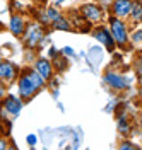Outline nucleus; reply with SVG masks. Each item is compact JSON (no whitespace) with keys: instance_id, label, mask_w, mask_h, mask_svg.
Here are the masks:
<instances>
[{"instance_id":"nucleus-19","label":"nucleus","mask_w":142,"mask_h":150,"mask_svg":"<svg viewBox=\"0 0 142 150\" xmlns=\"http://www.w3.org/2000/svg\"><path fill=\"white\" fill-rule=\"evenodd\" d=\"M64 53L69 55V56H72V55H74V50H72V48H64Z\"/></svg>"},{"instance_id":"nucleus-10","label":"nucleus","mask_w":142,"mask_h":150,"mask_svg":"<svg viewBox=\"0 0 142 150\" xmlns=\"http://www.w3.org/2000/svg\"><path fill=\"white\" fill-rule=\"evenodd\" d=\"M36 72H38L45 80H48L50 77H51V65H50V62L48 60H45V58H39L38 62H36V68H34Z\"/></svg>"},{"instance_id":"nucleus-18","label":"nucleus","mask_w":142,"mask_h":150,"mask_svg":"<svg viewBox=\"0 0 142 150\" xmlns=\"http://www.w3.org/2000/svg\"><path fill=\"white\" fill-rule=\"evenodd\" d=\"M28 143L29 145H34L36 143V137L34 135H28Z\"/></svg>"},{"instance_id":"nucleus-3","label":"nucleus","mask_w":142,"mask_h":150,"mask_svg":"<svg viewBox=\"0 0 142 150\" xmlns=\"http://www.w3.org/2000/svg\"><path fill=\"white\" fill-rule=\"evenodd\" d=\"M38 89L34 87V84L31 82V79H29V75H22L21 77V80H19V92L21 96L24 97V99H31L33 97V94L36 92Z\"/></svg>"},{"instance_id":"nucleus-11","label":"nucleus","mask_w":142,"mask_h":150,"mask_svg":"<svg viewBox=\"0 0 142 150\" xmlns=\"http://www.w3.org/2000/svg\"><path fill=\"white\" fill-rule=\"evenodd\" d=\"M24 19L19 17V16H12V19H10V31L16 34V36H19L21 33L24 31Z\"/></svg>"},{"instance_id":"nucleus-16","label":"nucleus","mask_w":142,"mask_h":150,"mask_svg":"<svg viewBox=\"0 0 142 150\" xmlns=\"http://www.w3.org/2000/svg\"><path fill=\"white\" fill-rule=\"evenodd\" d=\"M132 10H133V19L135 21H141V4L139 2H133Z\"/></svg>"},{"instance_id":"nucleus-6","label":"nucleus","mask_w":142,"mask_h":150,"mask_svg":"<svg viewBox=\"0 0 142 150\" xmlns=\"http://www.w3.org/2000/svg\"><path fill=\"white\" fill-rule=\"evenodd\" d=\"M21 108H22V103H21L17 97H14V96L5 97V101H4V111L10 112L12 116H17L21 111Z\"/></svg>"},{"instance_id":"nucleus-20","label":"nucleus","mask_w":142,"mask_h":150,"mask_svg":"<svg viewBox=\"0 0 142 150\" xmlns=\"http://www.w3.org/2000/svg\"><path fill=\"white\" fill-rule=\"evenodd\" d=\"M4 96H5V87H4V85L0 84V99H2Z\"/></svg>"},{"instance_id":"nucleus-14","label":"nucleus","mask_w":142,"mask_h":150,"mask_svg":"<svg viewBox=\"0 0 142 150\" xmlns=\"http://www.w3.org/2000/svg\"><path fill=\"white\" fill-rule=\"evenodd\" d=\"M53 26L57 29H62V31H69L70 29V24H69V21L67 19H64L62 16L57 19V21H53Z\"/></svg>"},{"instance_id":"nucleus-4","label":"nucleus","mask_w":142,"mask_h":150,"mask_svg":"<svg viewBox=\"0 0 142 150\" xmlns=\"http://www.w3.org/2000/svg\"><path fill=\"white\" fill-rule=\"evenodd\" d=\"M133 2L132 0H115L113 2V12L118 17H127L132 12Z\"/></svg>"},{"instance_id":"nucleus-13","label":"nucleus","mask_w":142,"mask_h":150,"mask_svg":"<svg viewBox=\"0 0 142 150\" xmlns=\"http://www.w3.org/2000/svg\"><path fill=\"white\" fill-rule=\"evenodd\" d=\"M60 17V14L57 12V9H46L45 12H43V21L45 22H53V21H57V19Z\"/></svg>"},{"instance_id":"nucleus-22","label":"nucleus","mask_w":142,"mask_h":150,"mask_svg":"<svg viewBox=\"0 0 142 150\" xmlns=\"http://www.w3.org/2000/svg\"><path fill=\"white\" fill-rule=\"evenodd\" d=\"M4 149H7V143H5V142L0 138V150H4Z\"/></svg>"},{"instance_id":"nucleus-5","label":"nucleus","mask_w":142,"mask_h":150,"mask_svg":"<svg viewBox=\"0 0 142 150\" xmlns=\"http://www.w3.org/2000/svg\"><path fill=\"white\" fill-rule=\"evenodd\" d=\"M104 82L110 87H113V89H125L128 85L125 77H122V75H118V74H113V72H108V74L104 75Z\"/></svg>"},{"instance_id":"nucleus-1","label":"nucleus","mask_w":142,"mask_h":150,"mask_svg":"<svg viewBox=\"0 0 142 150\" xmlns=\"http://www.w3.org/2000/svg\"><path fill=\"white\" fill-rule=\"evenodd\" d=\"M110 34L113 38L115 43L118 45H125L127 43V29H125V24L118 19H111V29H110Z\"/></svg>"},{"instance_id":"nucleus-24","label":"nucleus","mask_w":142,"mask_h":150,"mask_svg":"<svg viewBox=\"0 0 142 150\" xmlns=\"http://www.w3.org/2000/svg\"><path fill=\"white\" fill-rule=\"evenodd\" d=\"M64 2H65V0H58V4H64Z\"/></svg>"},{"instance_id":"nucleus-12","label":"nucleus","mask_w":142,"mask_h":150,"mask_svg":"<svg viewBox=\"0 0 142 150\" xmlns=\"http://www.w3.org/2000/svg\"><path fill=\"white\" fill-rule=\"evenodd\" d=\"M28 75H29L31 82L34 84V87H36V89H41V87L45 85V79H43V77H41V75H39L38 72H36V70H31V72H29Z\"/></svg>"},{"instance_id":"nucleus-15","label":"nucleus","mask_w":142,"mask_h":150,"mask_svg":"<svg viewBox=\"0 0 142 150\" xmlns=\"http://www.w3.org/2000/svg\"><path fill=\"white\" fill-rule=\"evenodd\" d=\"M118 130L122 131V133H128V131H130V126H128V123L125 120V116H122V118L118 120Z\"/></svg>"},{"instance_id":"nucleus-17","label":"nucleus","mask_w":142,"mask_h":150,"mask_svg":"<svg viewBox=\"0 0 142 150\" xmlns=\"http://www.w3.org/2000/svg\"><path fill=\"white\" fill-rule=\"evenodd\" d=\"M133 41H135V45H141V31H137L133 34Z\"/></svg>"},{"instance_id":"nucleus-9","label":"nucleus","mask_w":142,"mask_h":150,"mask_svg":"<svg viewBox=\"0 0 142 150\" xmlns=\"http://www.w3.org/2000/svg\"><path fill=\"white\" fill-rule=\"evenodd\" d=\"M94 38L99 41V43H103L108 50H111L113 45H115V41H113V38H111V34H110V31H106L104 28L98 29V31L94 33Z\"/></svg>"},{"instance_id":"nucleus-7","label":"nucleus","mask_w":142,"mask_h":150,"mask_svg":"<svg viewBox=\"0 0 142 150\" xmlns=\"http://www.w3.org/2000/svg\"><path fill=\"white\" fill-rule=\"evenodd\" d=\"M82 14H84V17L87 19V21H91V22L99 21V19H101V16H103L101 9H99L98 5H94V4L84 5V7H82Z\"/></svg>"},{"instance_id":"nucleus-21","label":"nucleus","mask_w":142,"mask_h":150,"mask_svg":"<svg viewBox=\"0 0 142 150\" xmlns=\"http://www.w3.org/2000/svg\"><path fill=\"white\" fill-rule=\"evenodd\" d=\"M122 149H135V147H133L132 143H123V145H122Z\"/></svg>"},{"instance_id":"nucleus-2","label":"nucleus","mask_w":142,"mask_h":150,"mask_svg":"<svg viewBox=\"0 0 142 150\" xmlns=\"http://www.w3.org/2000/svg\"><path fill=\"white\" fill-rule=\"evenodd\" d=\"M43 39V29L39 24H33L31 28L28 29V36H26V43H28L29 48H34L36 45L41 43Z\"/></svg>"},{"instance_id":"nucleus-23","label":"nucleus","mask_w":142,"mask_h":150,"mask_svg":"<svg viewBox=\"0 0 142 150\" xmlns=\"http://www.w3.org/2000/svg\"><path fill=\"white\" fill-rule=\"evenodd\" d=\"M101 2H103V4H108V2H111V0H101Z\"/></svg>"},{"instance_id":"nucleus-8","label":"nucleus","mask_w":142,"mask_h":150,"mask_svg":"<svg viewBox=\"0 0 142 150\" xmlns=\"http://www.w3.org/2000/svg\"><path fill=\"white\" fill-rule=\"evenodd\" d=\"M14 77H16V67L9 62H2L0 63V79L5 82H10V80H14Z\"/></svg>"}]
</instances>
